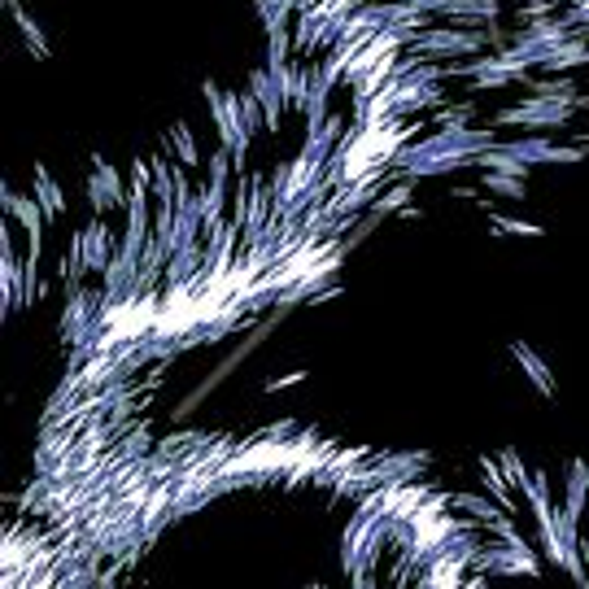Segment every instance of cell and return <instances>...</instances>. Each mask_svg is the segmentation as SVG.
<instances>
[{"label": "cell", "instance_id": "6da1fadb", "mask_svg": "<svg viewBox=\"0 0 589 589\" xmlns=\"http://www.w3.org/2000/svg\"><path fill=\"white\" fill-rule=\"evenodd\" d=\"M572 114H576V101H559V96L528 92V101L507 105V110L498 114V123L502 127H528V131H555V127H568Z\"/></svg>", "mask_w": 589, "mask_h": 589}, {"label": "cell", "instance_id": "7a4b0ae2", "mask_svg": "<svg viewBox=\"0 0 589 589\" xmlns=\"http://www.w3.org/2000/svg\"><path fill=\"white\" fill-rule=\"evenodd\" d=\"M114 254H118V240H114V227L110 223H101V214L83 227L79 232V262L88 271H96V275H105V267L114 262Z\"/></svg>", "mask_w": 589, "mask_h": 589}, {"label": "cell", "instance_id": "3957f363", "mask_svg": "<svg viewBox=\"0 0 589 589\" xmlns=\"http://www.w3.org/2000/svg\"><path fill=\"white\" fill-rule=\"evenodd\" d=\"M127 197H131V188H123V175H118L114 166H105L101 158H96L92 179H88V201H92V210H96V214L127 210Z\"/></svg>", "mask_w": 589, "mask_h": 589}, {"label": "cell", "instance_id": "277c9868", "mask_svg": "<svg viewBox=\"0 0 589 589\" xmlns=\"http://www.w3.org/2000/svg\"><path fill=\"white\" fill-rule=\"evenodd\" d=\"M511 354H515V363H520V371H524V376L537 384V393H546V398H555V376H550V363H546V358H537V354L528 350L524 341H515V345H511Z\"/></svg>", "mask_w": 589, "mask_h": 589}, {"label": "cell", "instance_id": "5b68a950", "mask_svg": "<svg viewBox=\"0 0 589 589\" xmlns=\"http://www.w3.org/2000/svg\"><path fill=\"white\" fill-rule=\"evenodd\" d=\"M31 192H35V201L44 206L48 219H62V214H66V192L57 188V179L48 175L44 166H35V188H31Z\"/></svg>", "mask_w": 589, "mask_h": 589}, {"label": "cell", "instance_id": "8992f818", "mask_svg": "<svg viewBox=\"0 0 589 589\" xmlns=\"http://www.w3.org/2000/svg\"><path fill=\"white\" fill-rule=\"evenodd\" d=\"M480 480L489 485V494H494L498 507H507V511L515 515V502H511V480H507V472H502V463H494V459H480Z\"/></svg>", "mask_w": 589, "mask_h": 589}, {"label": "cell", "instance_id": "52a82bcc", "mask_svg": "<svg viewBox=\"0 0 589 589\" xmlns=\"http://www.w3.org/2000/svg\"><path fill=\"white\" fill-rule=\"evenodd\" d=\"M411 192H415V179L406 175L402 184H393V188L384 192L380 201H371V210H367V214H371V219H380V214H393V210H402L406 201H411Z\"/></svg>", "mask_w": 589, "mask_h": 589}, {"label": "cell", "instance_id": "ba28073f", "mask_svg": "<svg viewBox=\"0 0 589 589\" xmlns=\"http://www.w3.org/2000/svg\"><path fill=\"white\" fill-rule=\"evenodd\" d=\"M489 192H498V197H528V188H524V175H511V171H485V179H480Z\"/></svg>", "mask_w": 589, "mask_h": 589}, {"label": "cell", "instance_id": "9c48e42d", "mask_svg": "<svg viewBox=\"0 0 589 589\" xmlns=\"http://www.w3.org/2000/svg\"><path fill=\"white\" fill-rule=\"evenodd\" d=\"M5 5L14 9V22H18L22 40H31V53H35V57H44V53H48V40H44V31H40V27H35V22H31V14H22V9L14 5V0H5Z\"/></svg>", "mask_w": 589, "mask_h": 589}, {"label": "cell", "instance_id": "30bf717a", "mask_svg": "<svg viewBox=\"0 0 589 589\" xmlns=\"http://www.w3.org/2000/svg\"><path fill=\"white\" fill-rule=\"evenodd\" d=\"M502 472H507V480H511V489L515 494H524L528 489V480H533V472L524 467V459L515 450H502Z\"/></svg>", "mask_w": 589, "mask_h": 589}, {"label": "cell", "instance_id": "8fae6325", "mask_svg": "<svg viewBox=\"0 0 589 589\" xmlns=\"http://www.w3.org/2000/svg\"><path fill=\"white\" fill-rule=\"evenodd\" d=\"M498 232H515V236H542V223H524V219H494Z\"/></svg>", "mask_w": 589, "mask_h": 589}]
</instances>
